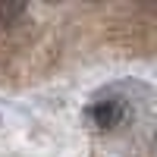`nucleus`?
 Returning <instances> with one entry per match:
<instances>
[{
    "label": "nucleus",
    "mask_w": 157,
    "mask_h": 157,
    "mask_svg": "<svg viewBox=\"0 0 157 157\" xmlns=\"http://www.w3.org/2000/svg\"><path fill=\"white\" fill-rule=\"evenodd\" d=\"M126 116V104L120 98H101L91 104V110H88V120L94 123L98 129H113V126H120V120Z\"/></svg>",
    "instance_id": "nucleus-1"
},
{
    "label": "nucleus",
    "mask_w": 157,
    "mask_h": 157,
    "mask_svg": "<svg viewBox=\"0 0 157 157\" xmlns=\"http://www.w3.org/2000/svg\"><path fill=\"white\" fill-rule=\"evenodd\" d=\"M25 0H3L0 3V29H13L19 25V19L25 16Z\"/></svg>",
    "instance_id": "nucleus-2"
}]
</instances>
